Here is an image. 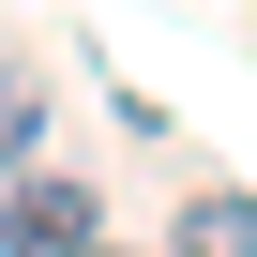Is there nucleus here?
Returning <instances> with one entry per match:
<instances>
[{"label": "nucleus", "mask_w": 257, "mask_h": 257, "mask_svg": "<svg viewBox=\"0 0 257 257\" xmlns=\"http://www.w3.org/2000/svg\"><path fill=\"white\" fill-rule=\"evenodd\" d=\"M0 257H91V197L16 167V197H0Z\"/></svg>", "instance_id": "f257e3e1"}, {"label": "nucleus", "mask_w": 257, "mask_h": 257, "mask_svg": "<svg viewBox=\"0 0 257 257\" xmlns=\"http://www.w3.org/2000/svg\"><path fill=\"white\" fill-rule=\"evenodd\" d=\"M31 137H46V106H31V76H0V167H31Z\"/></svg>", "instance_id": "f03ea898"}]
</instances>
